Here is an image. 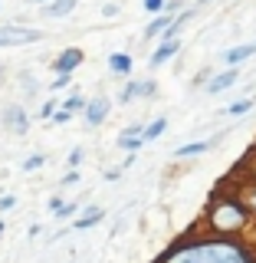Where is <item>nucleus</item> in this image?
<instances>
[{
  "instance_id": "f257e3e1",
  "label": "nucleus",
  "mask_w": 256,
  "mask_h": 263,
  "mask_svg": "<svg viewBox=\"0 0 256 263\" xmlns=\"http://www.w3.org/2000/svg\"><path fill=\"white\" fill-rule=\"evenodd\" d=\"M154 263H256V243L197 230L178 237L164 253H158Z\"/></svg>"
},
{
  "instance_id": "f03ea898",
  "label": "nucleus",
  "mask_w": 256,
  "mask_h": 263,
  "mask_svg": "<svg viewBox=\"0 0 256 263\" xmlns=\"http://www.w3.org/2000/svg\"><path fill=\"white\" fill-rule=\"evenodd\" d=\"M256 224L250 208L243 204V197L233 187H220L210 194V201L204 204L201 214V230L207 234H224V237H243L246 230Z\"/></svg>"
},
{
  "instance_id": "7ed1b4c3",
  "label": "nucleus",
  "mask_w": 256,
  "mask_h": 263,
  "mask_svg": "<svg viewBox=\"0 0 256 263\" xmlns=\"http://www.w3.org/2000/svg\"><path fill=\"white\" fill-rule=\"evenodd\" d=\"M46 33L36 27H13V23H7V27H0V49L4 46H33Z\"/></svg>"
},
{
  "instance_id": "20e7f679",
  "label": "nucleus",
  "mask_w": 256,
  "mask_h": 263,
  "mask_svg": "<svg viewBox=\"0 0 256 263\" xmlns=\"http://www.w3.org/2000/svg\"><path fill=\"white\" fill-rule=\"evenodd\" d=\"M0 122H4V128L10 132V135H16V138H23L30 132V112L23 109V105H16V102H7L4 109H0Z\"/></svg>"
},
{
  "instance_id": "39448f33",
  "label": "nucleus",
  "mask_w": 256,
  "mask_h": 263,
  "mask_svg": "<svg viewBox=\"0 0 256 263\" xmlns=\"http://www.w3.org/2000/svg\"><path fill=\"white\" fill-rule=\"evenodd\" d=\"M158 96V82L154 79H125L119 92V105H131L135 99H154Z\"/></svg>"
},
{
  "instance_id": "423d86ee",
  "label": "nucleus",
  "mask_w": 256,
  "mask_h": 263,
  "mask_svg": "<svg viewBox=\"0 0 256 263\" xmlns=\"http://www.w3.org/2000/svg\"><path fill=\"white\" fill-rule=\"evenodd\" d=\"M109 115H112V99L109 96H95V99H89L86 112H82V122H86V128H99Z\"/></svg>"
},
{
  "instance_id": "0eeeda50",
  "label": "nucleus",
  "mask_w": 256,
  "mask_h": 263,
  "mask_svg": "<svg viewBox=\"0 0 256 263\" xmlns=\"http://www.w3.org/2000/svg\"><path fill=\"white\" fill-rule=\"evenodd\" d=\"M86 63V49H79V46H66L56 53V60H53V72L60 76V72H76L79 66Z\"/></svg>"
},
{
  "instance_id": "6e6552de",
  "label": "nucleus",
  "mask_w": 256,
  "mask_h": 263,
  "mask_svg": "<svg viewBox=\"0 0 256 263\" xmlns=\"http://www.w3.org/2000/svg\"><path fill=\"white\" fill-rule=\"evenodd\" d=\"M115 145H119L125 155L142 152V148L148 145V142H145V125H142V122H135V125H125V128H122V135L115 138Z\"/></svg>"
},
{
  "instance_id": "1a4fd4ad",
  "label": "nucleus",
  "mask_w": 256,
  "mask_h": 263,
  "mask_svg": "<svg viewBox=\"0 0 256 263\" xmlns=\"http://www.w3.org/2000/svg\"><path fill=\"white\" fill-rule=\"evenodd\" d=\"M237 82H240V66H227L224 72H213L210 82L204 86V92H207V96H220V92H227V89H233Z\"/></svg>"
},
{
  "instance_id": "9d476101",
  "label": "nucleus",
  "mask_w": 256,
  "mask_h": 263,
  "mask_svg": "<svg viewBox=\"0 0 256 263\" xmlns=\"http://www.w3.org/2000/svg\"><path fill=\"white\" fill-rule=\"evenodd\" d=\"M178 53H181V40H158L154 53L148 56V66H151V69H161V66H164V63H171Z\"/></svg>"
},
{
  "instance_id": "9b49d317",
  "label": "nucleus",
  "mask_w": 256,
  "mask_h": 263,
  "mask_svg": "<svg viewBox=\"0 0 256 263\" xmlns=\"http://www.w3.org/2000/svg\"><path fill=\"white\" fill-rule=\"evenodd\" d=\"M224 138H227V132H217V135L207 138V142H187V145H178V148H174V158H194V155H207L210 148H217Z\"/></svg>"
},
{
  "instance_id": "f8f14e48",
  "label": "nucleus",
  "mask_w": 256,
  "mask_h": 263,
  "mask_svg": "<svg viewBox=\"0 0 256 263\" xmlns=\"http://www.w3.org/2000/svg\"><path fill=\"white\" fill-rule=\"evenodd\" d=\"M256 56V43H237V46H230L220 53V63L224 66H243L246 60H253Z\"/></svg>"
},
{
  "instance_id": "ddd939ff",
  "label": "nucleus",
  "mask_w": 256,
  "mask_h": 263,
  "mask_svg": "<svg viewBox=\"0 0 256 263\" xmlns=\"http://www.w3.org/2000/svg\"><path fill=\"white\" fill-rule=\"evenodd\" d=\"M109 72L115 79H131V72H135L131 53H109Z\"/></svg>"
},
{
  "instance_id": "4468645a",
  "label": "nucleus",
  "mask_w": 256,
  "mask_h": 263,
  "mask_svg": "<svg viewBox=\"0 0 256 263\" xmlns=\"http://www.w3.org/2000/svg\"><path fill=\"white\" fill-rule=\"evenodd\" d=\"M102 220H105V208L92 204V208H86L76 220H69V227H72V230H92V227L102 224Z\"/></svg>"
},
{
  "instance_id": "2eb2a0df",
  "label": "nucleus",
  "mask_w": 256,
  "mask_h": 263,
  "mask_svg": "<svg viewBox=\"0 0 256 263\" xmlns=\"http://www.w3.org/2000/svg\"><path fill=\"white\" fill-rule=\"evenodd\" d=\"M174 23V13H158V16H151V23L142 30V36L145 40H161L164 36V30Z\"/></svg>"
},
{
  "instance_id": "dca6fc26",
  "label": "nucleus",
  "mask_w": 256,
  "mask_h": 263,
  "mask_svg": "<svg viewBox=\"0 0 256 263\" xmlns=\"http://www.w3.org/2000/svg\"><path fill=\"white\" fill-rule=\"evenodd\" d=\"M76 7H79V0H49L43 7V16L46 20H60V16H69Z\"/></svg>"
},
{
  "instance_id": "f3484780",
  "label": "nucleus",
  "mask_w": 256,
  "mask_h": 263,
  "mask_svg": "<svg viewBox=\"0 0 256 263\" xmlns=\"http://www.w3.org/2000/svg\"><path fill=\"white\" fill-rule=\"evenodd\" d=\"M253 99L250 96H243V99H237V102H230V105H224L220 109V115H227V119H240V115H250L253 112Z\"/></svg>"
},
{
  "instance_id": "a211bd4d",
  "label": "nucleus",
  "mask_w": 256,
  "mask_h": 263,
  "mask_svg": "<svg viewBox=\"0 0 256 263\" xmlns=\"http://www.w3.org/2000/svg\"><path fill=\"white\" fill-rule=\"evenodd\" d=\"M237 194L243 197V204L250 208V214H253V220H256V178H250V181H243V184H237L233 187Z\"/></svg>"
},
{
  "instance_id": "6ab92c4d",
  "label": "nucleus",
  "mask_w": 256,
  "mask_h": 263,
  "mask_svg": "<svg viewBox=\"0 0 256 263\" xmlns=\"http://www.w3.org/2000/svg\"><path fill=\"white\" fill-rule=\"evenodd\" d=\"M60 102H63V109H69L72 115H82V112H86V105H89V99L82 96L79 89H72V92L66 96V99H60Z\"/></svg>"
},
{
  "instance_id": "aec40b11",
  "label": "nucleus",
  "mask_w": 256,
  "mask_h": 263,
  "mask_svg": "<svg viewBox=\"0 0 256 263\" xmlns=\"http://www.w3.org/2000/svg\"><path fill=\"white\" fill-rule=\"evenodd\" d=\"M164 132H168V115H158V119H151L145 125V142H158Z\"/></svg>"
},
{
  "instance_id": "412c9836",
  "label": "nucleus",
  "mask_w": 256,
  "mask_h": 263,
  "mask_svg": "<svg viewBox=\"0 0 256 263\" xmlns=\"http://www.w3.org/2000/svg\"><path fill=\"white\" fill-rule=\"evenodd\" d=\"M43 164H46V155H43V152H33V155H27V158L20 161V168H23V171H40Z\"/></svg>"
},
{
  "instance_id": "4be33fe9",
  "label": "nucleus",
  "mask_w": 256,
  "mask_h": 263,
  "mask_svg": "<svg viewBox=\"0 0 256 263\" xmlns=\"http://www.w3.org/2000/svg\"><path fill=\"white\" fill-rule=\"evenodd\" d=\"M69 86H72V72H60L56 79H49V92H63Z\"/></svg>"
},
{
  "instance_id": "5701e85b",
  "label": "nucleus",
  "mask_w": 256,
  "mask_h": 263,
  "mask_svg": "<svg viewBox=\"0 0 256 263\" xmlns=\"http://www.w3.org/2000/svg\"><path fill=\"white\" fill-rule=\"evenodd\" d=\"M60 105H63V102H56V99H46V102L40 105V112H36V115H40L43 122H49V119L56 115V109H60Z\"/></svg>"
},
{
  "instance_id": "b1692460",
  "label": "nucleus",
  "mask_w": 256,
  "mask_h": 263,
  "mask_svg": "<svg viewBox=\"0 0 256 263\" xmlns=\"http://www.w3.org/2000/svg\"><path fill=\"white\" fill-rule=\"evenodd\" d=\"M142 7H145V10L151 13V16H158V13L168 10V0H142Z\"/></svg>"
},
{
  "instance_id": "393cba45",
  "label": "nucleus",
  "mask_w": 256,
  "mask_h": 263,
  "mask_svg": "<svg viewBox=\"0 0 256 263\" xmlns=\"http://www.w3.org/2000/svg\"><path fill=\"white\" fill-rule=\"evenodd\" d=\"M63 208H66V197H63V194H53V197L46 201V211L53 214V217H60V211H63Z\"/></svg>"
},
{
  "instance_id": "a878e982",
  "label": "nucleus",
  "mask_w": 256,
  "mask_h": 263,
  "mask_svg": "<svg viewBox=\"0 0 256 263\" xmlns=\"http://www.w3.org/2000/svg\"><path fill=\"white\" fill-rule=\"evenodd\" d=\"M82 161H86V148H82V145H76V148L69 152V158H66V164H69V168H79Z\"/></svg>"
},
{
  "instance_id": "bb28decb",
  "label": "nucleus",
  "mask_w": 256,
  "mask_h": 263,
  "mask_svg": "<svg viewBox=\"0 0 256 263\" xmlns=\"http://www.w3.org/2000/svg\"><path fill=\"white\" fill-rule=\"evenodd\" d=\"M79 217V201H66V208L60 211V220H76Z\"/></svg>"
},
{
  "instance_id": "cd10ccee",
  "label": "nucleus",
  "mask_w": 256,
  "mask_h": 263,
  "mask_svg": "<svg viewBox=\"0 0 256 263\" xmlns=\"http://www.w3.org/2000/svg\"><path fill=\"white\" fill-rule=\"evenodd\" d=\"M82 181V175H79V168H69L66 175L60 178V187H72V184H79Z\"/></svg>"
},
{
  "instance_id": "c85d7f7f",
  "label": "nucleus",
  "mask_w": 256,
  "mask_h": 263,
  "mask_svg": "<svg viewBox=\"0 0 256 263\" xmlns=\"http://www.w3.org/2000/svg\"><path fill=\"white\" fill-rule=\"evenodd\" d=\"M49 122H53V125H69V122H72V112H69V109H63V105H60V109H56V115H53Z\"/></svg>"
},
{
  "instance_id": "c756f323",
  "label": "nucleus",
  "mask_w": 256,
  "mask_h": 263,
  "mask_svg": "<svg viewBox=\"0 0 256 263\" xmlns=\"http://www.w3.org/2000/svg\"><path fill=\"white\" fill-rule=\"evenodd\" d=\"M210 76H213L210 69H201V72H197V76L191 79V89H204V86H207V82H210Z\"/></svg>"
},
{
  "instance_id": "7c9ffc66",
  "label": "nucleus",
  "mask_w": 256,
  "mask_h": 263,
  "mask_svg": "<svg viewBox=\"0 0 256 263\" xmlns=\"http://www.w3.org/2000/svg\"><path fill=\"white\" fill-rule=\"evenodd\" d=\"M20 89H23L27 96H33V92H36V82H33V76H30V72H20Z\"/></svg>"
},
{
  "instance_id": "2f4dec72",
  "label": "nucleus",
  "mask_w": 256,
  "mask_h": 263,
  "mask_svg": "<svg viewBox=\"0 0 256 263\" xmlns=\"http://www.w3.org/2000/svg\"><path fill=\"white\" fill-rule=\"evenodd\" d=\"M13 208H16V194H0V214H7Z\"/></svg>"
},
{
  "instance_id": "473e14b6",
  "label": "nucleus",
  "mask_w": 256,
  "mask_h": 263,
  "mask_svg": "<svg viewBox=\"0 0 256 263\" xmlns=\"http://www.w3.org/2000/svg\"><path fill=\"white\" fill-rule=\"evenodd\" d=\"M181 10H184V0H168V10H164V13H181Z\"/></svg>"
},
{
  "instance_id": "72a5a7b5",
  "label": "nucleus",
  "mask_w": 256,
  "mask_h": 263,
  "mask_svg": "<svg viewBox=\"0 0 256 263\" xmlns=\"http://www.w3.org/2000/svg\"><path fill=\"white\" fill-rule=\"evenodd\" d=\"M135 161H138V152H131V155H125V158H122V168H135Z\"/></svg>"
},
{
  "instance_id": "f704fd0d",
  "label": "nucleus",
  "mask_w": 256,
  "mask_h": 263,
  "mask_svg": "<svg viewBox=\"0 0 256 263\" xmlns=\"http://www.w3.org/2000/svg\"><path fill=\"white\" fill-rule=\"evenodd\" d=\"M122 171H125V168H109V171H105V181H109V184H112V181H119Z\"/></svg>"
},
{
  "instance_id": "c9c22d12",
  "label": "nucleus",
  "mask_w": 256,
  "mask_h": 263,
  "mask_svg": "<svg viewBox=\"0 0 256 263\" xmlns=\"http://www.w3.org/2000/svg\"><path fill=\"white\" fill-rule=\"evenodd\" d=\"M119 10H122L119 4H105V7H102V13H105V16H119Z\"/></svg>"
},
{
  "instance_id": "e433bc0d",
  "label": "nucleus",
  "mask_w": 256,
  "mask_h": 263,
  "mask_svg": "<svg viewBox=\"0 0 256 263\" xmlns=\"http://www.w3.org/2000/svg\"><path fill=\"white\" fill-rule=\"evenodd\" d=\"M43 234V224H30V230H27V237H40Z\"/></svg>"
},
{
  "instance_id": "4c0bfd02",
  "label": "nucleus",
  "mask_w": 256,
  "mask_h": 263,
  "mask_svg": "<svg viewBox=\"0 0 256 263\" xmlns=\"http://www.w3.org/2000/svg\"><path fill=\"white\" fill-rule=\"evenodd\" d=\"M4 230H7V220H0V237H4Z\"/></svg>"
},
{
  "instance_id": "58836bf2",
  "label": "nucleus",
  "mask_w": 256,
  "mask_h": 263,
  "mask_svg": "<svg viewBox=\"0 0 256 263\" xmlns=\"http://www.w3.org/2000/svg\"><path fill=\"white\" fill-rule=\"evenodd\" d=\"M33 4H36V7H46V4H49V0H33Z\"/></svg>"
},
{
  "instance_id": "ea45409f",
  "label": "nucleus",
  "mask_w": 256,
  "mask_h": 263,
  "mask_svg": "<svg viewBox=\"0 0 256 263\" xmlns=\"http://www.w3.org/2000/svg\"><path fill=\"white\" fill-rule=\"evenodd\" d=\"M204 4H210V0H197V7H204Z\"/></svg>"
}]
</instances>
